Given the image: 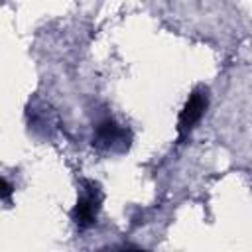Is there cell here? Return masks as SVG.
I'll return each instance as SVG.
<instances>
[{
    "label": "cell",
    "mask_w": 252,
    "mask_h": 252,
    "mask_svg": "<svg viewBox=\"0 0 252 252\" xmlns=\"http://www.w3.org/2000/svg\"><path fill=\"white\" fill-rule=\"evenodd\" d=\"M130 142V134L124 126L114 122L112 118H104L96 124L93 134V146L98 150H126Z\"/></svg>",
    "instance_id": "obj_3"
},
{
    "label": "cell",
    "mask_w": 252,
    "mask_h": 252,
    "mask_svg": "<svg viewBox=\"0 0 252 252\" xmlns=\"http://www.w3.org/2000/svg\"><path fill=\"white\" fill-rule=\"evenodd\" d=\"M209 104V91L205 87H197L191 91L189 98L185 100L181 112H179V120H177V134H179V142H183L191 130L199 124V120L203 118L205 110Z\"/></svg>",
    "instance_id": "obj_1"
},
{
    "label": "cell",
    "mask_w": 252,
    "mask_h": 252,
    "mask_svg": "<svg viewBox=\"0 0 252 252\" xmlns=\"http://www.w3.org/2000/svg\"><path fill=\"white\" fill-rule=\"evenodd\" d=\"M100 203H102V193L98 189L96 183L89 181V187L83 191V195L79 197L71 217H73V222L79 226V228H89L96 222V215H98V209H100Z\"/></svg>",
    "instance_id": "obj_2"
}]
</instances>
